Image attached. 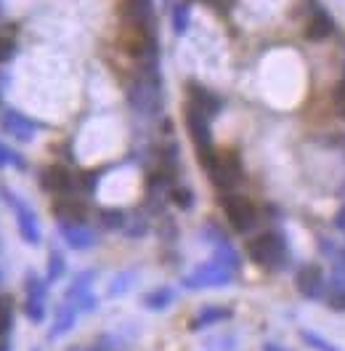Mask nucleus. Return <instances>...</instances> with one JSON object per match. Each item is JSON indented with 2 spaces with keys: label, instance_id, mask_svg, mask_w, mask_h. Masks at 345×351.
Returning a JSON list of instances; mask_svg holds the SVG:
<instances>
[{
  "label": "nucleus",
  "instance_id": "f257e3e1",
  "mask_svg": "<svg viewBox=\"0 0 345 351\" xmlns=\"http://www.w3.org/2000/svg\"><path fill=\"white\" fill-rule=\"evenodd\" d=\"M247 250H250L253 261L260 263V266H268V269H277L287 258V245H284L281 234H277V232H263V234H258L255 240H250Z\"/></svg>",
  "mask_w": 345,
  "mask_h": 351
},
{
  "label": "nucleus",
  "instance_id": "f03ea898",
  "mask_svg": "<svg viewBox=\"0 0 345 351\" xmlns=\"http://www.w3.org/2000/svg\"><path fill=\"white\" fill-rule=\"evenodd\" d=\"M231 280V266L223 261H213L207 266H199L192 277H186V287H216L226 285Z\"/></svg>",
  "mask_w": 345,
  "mask_h": 351
},
{
  "label": "nucleus",
  "instance_id": "7ed1b4c3",
  "mask_svg": "<svg viewBox=\"0 0 345 351\" xmlns=\"http://www.w3.org/2000/svg\"><path fill=\"white\" fill-rule=\"evenodd\" d=\"M120 45H123V51H128L130 56H144L151 48V38L146 24L125 22L123 32H120Z\"/></svg>",
  "mask_w": 345,
  "mask_h": 351
},
{
  "label": "nucleus",
  "instance_id": "20e7f679",
  "mask_svg": "<svg viewBox=\"0 0 345 351\" xmlns=\"http://www.w3.org/2000/svg\"><path fill=\"white\" fill-rule=\"evenodd\" d=\"M226 216H229L231 226H234L237 232H247V229L255 223V205L247 197L234 195V197L226 199Z\"/></svg>",
  "mask_w": 345,
  "mask_h": 351
},
{
  "label": "nucleus",
  "instance_id": "39448f33",
  "mask_svg": "<svg viewBox=\"0 0 345 351\" xmlns=\"http://www.w3.org/2000/svg\"><path fill=\"white\" fill-rule=\"evenodd\" d=\"M3 197L16 208V221H19V232H22V237L27 242H32V245H38V242H40V226H38V221H35V213H32L19 197H14L8 189H3Z\"/></svg>",
  "mask_w": 345,
  "mask_h": 351
},
{
  "label": "nucleus",
  "instance_id": "423d86ee",
  "mask_svg": "<svg viewBox=\"0 0 345 351\" xmlns=\"http://www.w3.org/2000/svg\"><path fill=\"white\" fill-rule=\"evenodd\" d=\"M27 314L32 322H43L45 317V285L35 274L27 280Z\"/></svg>",
  "mask_w": 345,
  "mask_h": 351
},
{
  "label": "nucleus",
  "instance_id": "0eeeda50",
  "mask_svg": "<svg viewBox=\"0 0 345 351\" xmlns=\"http://www.w3.org/2000/svg\"><path fill=\"white\" fill-rule=\"evenodd\" d=\"M298 290L305 298H316L324 290V274L316 263H308L298 271Z\"/></svg>",
  "mask_w": 345,
  "mask_h": 351
},
{
  "label": "nucleus",
  "instance_id": "6e6552de",
  "mask_svg": "<svg viewBox=\"0 0 345 351\" xmlns=\"http://www.w3.org/2000/svg\"><path fill=\"white\" fill-rule=\"evenodd\" d=\"M186 123H189V133H192V138H194L196 149H199V147H210L207 114L202 110H196L194 104H189V110H186Z\"/></svg>",
  "mask_w": 345,
  "mask_h": 351
},
{
  "label": "nucleus",
  "instance_id": "1a4fd4ad",
  "mask_svg": "<svg viewBox=\"0 0 345 351\" xmlns=\"http://www.w3.org/2000/svg\"><path fill=\"white\" fill-rule=\"evenodd\" d=\"M43 186L48 192H56V195H66V192H72V186H75V178L69 171H64L62 165H51V168H45L43 171Z\"/></svg>",
  "mask_w": 345,
  "mask_h": 351
},
{
  "label": "nucleus",
  "instance_id": "9d476101",
  "mask_svg": "<svg viewBox=\"0 0 345 351\" xmlns=\"http://www.w3.org/2000/svg\"><path fill=\"white\" fill-rule=\"evenodd\" d=\"M3 125H5V131L8 133H14L19 141H29L32 133H35L32 120H27V117L19 114V112H3Z\"/></svg>",
  "mask_w": 345,
  "mask_h": 351
},
{
  "label": "nucleus",
  "instance_id": "9b49d317",
  "mask_svg": "<svg viewBox=\"0 0 345 351\" xmlns=\"http://www.w3.org/2000/svg\"><path fill=\"white\" fill-rule=\"evenodd\" d=\"M120 16L125 19V22H141L146 24V19H149V0H120Z\"/></svg>",
  "mask_w": 345,
  "mask_h": 351
},
{
  "label": "nucleus",
  "instance_id": "f8f14e48",
  "mask_svg": "<svg viewBox=\"0 0 345 351\" xmlns=\"http://www.w3.org/2000/svg\"><path fill=\"white\" fill-rule=\"evenodd\" d=\"M53 210L64 223H83L86 221V205L77 199H59L53 205Z\"/></svg>",
  "mask_w": 345,
  "mask_h": 351
},
{
  "label": "nucleus",
  "instance_id": "ddd939ff",
  "mask_svg": "<svg viewBox=\"0 0 345 351\" xmlns=\"http://www.w3.org/2000/svg\"><path fill=\"white\" fill-rule=\"evenodd\" d=\"M62 232H64V240L69 242L72 247H77V250L90 247V245L96 242V234H90L88 229H83V223H64Z\"/></svg>",
  "mask_w": 345,
  "mask_h": 351
},
{
  "label": "nucleus",
  "instance_id": "4468645a",
  "mask_svg": "<svg viewBox=\"0 0 345 351\" xmlns=\"http://www.w3.org/2000/svg\"><path fill=\"white\" fill-rule=\"evenodd\" d=\"M329 32H332V19H329L327 14H316V16L308 22V27H305V38H308V40H324Z\"/></svg>",
  "mask_w": 345,
  "mask_h": 351
},
{
  "label": "nucleus",
  "instance_id": "2eb2a0df",
  "mask_svg": "<svg viewBox=\"0 0 345 351\" xmlns=\"http://www.w3.org/2000/svg\"><path fill=\"white\" fill-rule=\"evenodd\" d=\"M229 314H231V311L223 306H207L196 314V319L192 322V328L199 330V328H207V325H216L218 319H226Z\"/></svg>",
  "mask_w": 345,
  "mask_h": 351
},
{
  "label": "nucleus",
  "instance_id": "dca6fc26",
  "mask_svg": "<svg viewBox=\"0 0 345 351\" xmlns=\"http://www.w3.org/2000/svg\"><path fill=\"white\" fill-rule=\"evenodd\" d=\"M75 317H77V308H75V306H62V308H59L56 322H53V328H51V338L64 335L66 330L75 325Z\"/></svg>",
  "mask_w": 345,
  "mask_h": 351
},
{
  "label": "nucleus",
  "instance_id": "f3484780",
  "mask_svg": "<svg viewBox=\"0 0 345 351\" xmlns=\"http://www.w3.org/2000/svg\"><path fill=\"white\" fill-rule=\"evenodd\" d=\"M192 104H194L196 110L205 112V114H216L218 112L216 96H210L207 90H202V88H196V86H192Z\"/></svg>",
  "mask_w": 345,
  "mask_h": 351
},
{
  "label": "nucleus",
  "instance_id": "a211bd4d",
  "mask_svg": "<svg viewBox=\"0 0 345 351\" xmlns=\"http://www.w3.org/2000/svg\"><path fill=\"white\" fill-rule=\"evenodd\" d=\"M172 293L170 287H159V290H154V293H149L146 298H144V306L151 308V311H159V308L170 306L172 304Z\"/></svg>",
  "mask_w": 345,
  "mask_h": 351
},
{
  "label": "nucleus",
  "instance_id": "6ab92c4d",
  "mask_svg": "<svg viewBox=\"0 0 345 351\" xmlns=\"http://www.w3.org/2000/svg\"><path fill=\"white\" fill-rule=\"evenodd\" d=\"M99 221H101L104 229H120V226L125 223V213H123V210H112V208H107V210L99 213Z\"/></svg>",
  "mask_w": 345,
  "mask_h": 351
},
{
  "label": "nucleus",
  "instance_id": "aec40b11",
  "mask_svg": "<svg viewBox=\"0 0 345 351\" xmlns=\"http://www.w3.org/2000/svg\"><path fill=\"white\" fill-rule=\"evenodd\" d=\"M14 322V311H11V301L8 298H0V335H5L11 330Z\"/></svg>",
  "mask_w": 345,
  "mask_h": 351
},
{
  "label": "nucleus",
  "instance_id": "412c9836",
  "mask_svg": "<svg viewBox=\"0 0 345 351\" xmlns=\"http://www.w3.org/2000/svg\"><path fill=\"white\" fill-rule=\"evenodd\" d=\"M64 274V258L62 253H51V261H48V280H59Z\"/></svg>",
  "mask_w": 345,
  "mask_h": 351
},
{
  "label": "nucleus",
  "instance_id": "4be33fe9",
  "mask_svg": "<svg viewBox=\"0 0 345 351\" xmlns=\"http://www.w3.org/2000/svg\"><path fill=\"white\" fill-rule=\"evenodd\" d=\"M14 51H16L14 38H8L5 32H0V64H3V62H8V59L14 56Z\"/></svg>",
  "mask_w": 345,
  "mask_h": 351
},
{
  "label": "nucleus",
  "instance_id": "5701e85b",
  "mask_svg": "<svg viewBox=\"0 0 345 351\" xmlns=\"http://www.w3.org/2000/svg\"><path fill=\"white\" fill-rule=\"evenodd\" d=\"M332 104H335V112L345 120V80H340L337 88H335V93H332Z\"/></svg>",
  "mask_w": 345,
  "mask_h": 351
},
{
  "label": "nucleus",
  "instance_id": "b1692460",
  "mask_svg": "<svg viewBox=\"0 0 345 351\" xmlns=\"http://www.w3.org/2000/svg\"><path fill=\"white\" fill-rule=\"evenodd\" d=\"M172 202H175L178 208H192L194 197H192L189 189H172Z\"/></svg>",
  "mask_w": 345,
  "mask_h": 351
},
{
  "label": "nucleus",
  "instance_id": "393cba45",
  "mask_svg": "<svg viewBox=\"0 0 345 351\" xmlns=\"http://www.w3.org/2000/svg\"><path fill=\"white\" fill-rule=\"evenodd\" d=\"M303 338H305V343H308V346H314V349H319V351H337L335 346L324 343V338L314 335V332H303Z\"/></svg>",
  "mask_w": 345,
  "mask_h": 351
},
{
  "label": "nucleus",
  "instance_id": "a878e982",
  "mask_svg": "<svg viewBox=\"0 0 345 351\" xmlns=\"http://www.w3.org/2000/svg\"><path fill=\"white\" fill-rule=\"evenodd\" d=\"M329 306L337 308V311H345V287H337L329 293Z\"/></svg>",
  "mask_w": 345,
  "mask_h": 351
},
{
  "label": "nucleus",
  "instance_id": "bb28decb",
  "mask_svg": "<svg viewBox=\"0 0 345 351\" xmlns=\"http://www.w3.org/2000/svg\"><path fill=\"white\" fill-rule=\"evenodd\" d=\"M175 29H178V32L186 29V8H183V5L175 11Z\"/></svg>",
  "mask_w": 345,
  "mask_h": 351
},
{
  "label": "nucleus",
  "instance_id": "cd10ccee",
  "mask_svg": "<svg viewBox=\"0 0 345 351\" xmlns=\"http://www.w3.org/2000/svg\"><path fill=\"white\" fill-rule=\"evenodd\" d=\"M8 162H19V160H16L14 154L8 152L5 147H0V165H8Z\"/></svg>",
  "mask_w": 345,
  "mask_h": 351
},
{
  "label": "nucleus",
  "instance_id": "c85d7f7f",
  "mask_svg": "<svg viewBox=\"0 0 345 351\" xmlns=\"http://www.w3.org/2000/svg\"><path fill=\"white\" fill-rule=\"evenodd\" d=\"M335 226L345 232V210H340V213H337V219H335Z\"/></svg>",
  "mask_w": 345,
  "mask_h": 351
},
{
  "label": "nucleus",
  "instance_id": "c756f323",
  "mask_svg": "<svg viewBox=\"0 0 345 351\" xmlns=\"http://www.w3.org/2000/svg\"><path fill=\"white\" fill-rule=\"evenodd\" d=\"M0 351H11L8 341H5V335H0Z\"/></svg>",
  "mask_w": 345,
  "mask_h": 351
},
{
  "label": "nucleus",
  "instance_id": "7c9ffc66",
  "mask_svg": "<svg viewBox=\"0 0 345 351\" xmlns=\"http://www.w3.org/2000/svg\"><path fill=\"white\" fill-rule=\"evenodd\" d=\"M0 282H3V274H0Z\"/></svg>",
  "mask_w": 345,
  "mask_h": 351
}]
</instances>
